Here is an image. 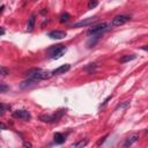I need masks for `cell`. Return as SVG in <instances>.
<instances>
[{
  "mask_svg": "<svg viewBox=\"0 0 148 148\" xmlns=\"http://www.w3.org/2000/svg\"><path fill=\"white\" fill-rule=\"evenodd\" d=\"M53 75L52 72H45V71H42L40 68H34V69H30L26 73V77L30 78V79H34L36 80L37 82H40L41 80H45V79H49Z\"/></svg>",
  "mask_w": 148,
  "mask_h": 148,
  "instance_id": "6da1fadb",
  "label": "cell"
},
{
  "mask_svg": "<svg viewBox=\"0 0 148 148\" xmlns=\"http://www.w3.org/2000/svg\"><path fill=\"white\" fill-rule=\"evenodd\" d=\"M65 52H66V48L64 45H61V44L54 45V46H52V48H50L48 50V53L50 56V58H52V59H59Z\"/></svg>",
  "mask_w": 148,
  "mask_h": 148,
  "instance_id": "7a4b0ae2",
  "label": "cell"
},
{
  "mask_svg": "<svg viewBox=\"0 0 148 148\" xmlns=\"http://www.w3.org/2000/svg\"><path fill=\"white\" fill-rule=\"evenodd\" d=\"M111 27V24H106V23H100V24H96V26H92L91 28L88 29L87 34L88 35H100L106 30H109Z\"/></svg>",
  "mask_w": 148,
  "mask_h": 148,
  "instance_id": "3957f363",
  "label": "cell"
},
{
  "mask_svg": "<svg viewBox=\"0 0 148 148\" xmlns=\"http://www.w3.org/2000/svg\"><path fill=\"white\" fill-rule=\"evenodd\" d=\"M130 20H131V17H130L128 15H118V16L112 18V21H111V26H112V27H119V26L125 24Z\"/></svg>",
  "mask_w": 148,
  "mask_h": 148,
  "instance_id": "277c9868",
  "label": "cell"
},
{
  "mask_svg": "<svg viewBox=\"0 0 148 148\" xmlns=\"http://www.w3.org/2000/svg\"><path fill=\"white\" fill-rule=\"evenodd\" d=\"M13 117L14 118H18V119H22V120H29L31 118V115L29 111L27 110H16L13 112Z\"/></svg>",
  "mask_w": 148,
  "mask_h": 148,
  "instance_id": "5b68a950",
  "label": "cell"
},
{
  "mask_svg": "<svg viewBox=\"0 0 148 148\" xmlns=\"http://www.w3.org/2000/svg\"><path fill=\"white\" fill-rule=\"evenodd\" d=\"M97 18H98L97 16L88 17V18H86V20H82V21H79V22H77V23H74V24L72 26V28H81V27L89 26V24H91V23L96 22V21H97Z\"/></svg>",
  "mask_w": 148,
  "mask_h": 148,
  "instance_id": "8992f818",
  "label": "cell"
},
{
  "mask_svg": "<svg viewBox=\"0 0 148 148\" xmlns=\"http://www.w3.org/2000/svg\"><path fill=\"white\" fill-rule=\"evenodd\" d=\"M48 36L50 37V38H52V40H63V38H65V37H66V32L65 31H60V30H53V31L49 32Z\"/></svg>",
  "mask_w": 148,
  "mask_h": 148,
  "instance_id": "52a82bcc",
  "label": "cell"
},
{
  "mask_svg": "<svg viewBox=\"0 0 148 148\" xmlns=\"http://www.w3.org/2000/svg\"><path fill=\"white\" fill-rule=\"evenodd\" d=\"M71 69V65L69 64H65V65H61L60 67L56 68L54 71H52V74L53 75H59V74H65L66 72H68Z\"/></svg>",
  "mask_w": 148,
  "mask_h": 148,
  "instance_id": "ba28073f",
  "label": "cell"
},
{
  "mask_svg": "<svg viewBox=\"0 0 148 148\" xmlns=\"http://www.w3.org/2000/svg\"><path fill=\"white\" fill-rule=\"evenodd\" d=\"M138 139H139V135L137 134V133H133V134H131L130 137H127L126 138V140H125V142H124V147H130V146H132L134 142H137L138 141Z\"/></svg>",
  "mask_w": 148,
  "mask_h": 148,
  "instance_id": "9c48e42d",
  "label": "cell"
},
{
  "mask_svg": "<svg viewBox=\"0 0 148 148\" xmlns=\"http://www.w3.org/2000/svg\"><path fill=\"white\" fill-rule=\"evenodd\" d=\"M65 114H66V109H60V110H58L54 115H52V123L58 122V120H59V119H60Z\"/></svg>",
  "mask_w": 148,
  "mask_h": 148,
  "instance_id": "30bf717a",
  "label": "cell"
},
{
  "mask_svg": "<svg viewBox=\"0 0 148 148\" xmlns=\"http://www.w3.org/2000/svg\"><path fill=\"white\" fill-rule=\"evenodd\" d=\"M53 139H54V142L56 143H58V145H61V143H64L65 142V140H66V138H65V135L64 134H61V133H56L54 135H53Z\"/></svg>",
  "mask_w": 148,
  "mask_h": 148,
  "instance_id": "8fae6325",
  "label": "cell"
},
{
  "mask_svg": "<svg viewBox=\"0 0 148 148\" xmlns=\"http://www.w3.org/2000/svg\"><path fill=\"white\" fill-rule=\"evenodd\" d=\"M35 22H36V16L31 15L30 18L28 20V24H27V30L28 31H32V29L35 28Z\"/></svg>",
  "mask_w": 148,
  "mask_h": 148,
  "instance_id": "7c38bea8",
  "label": "cell"
},
{
  "mask_svg": "<svg viewBox=\"0 0 148 148\" xmlns=\"http://www.w3.org/2000/svg\"><path fill=\"white\" fill-rule=\"evenodd\" d=\"M135 59V56L134 54H130V56H124L123 58H120V63L124 64V63H127V61H131V60H134Z\"/></svg>",
  "mask_w": 148,
  "mask_h": 148,
  "instance_id": "4fadbf2b",
  "label": "cell"
},
{
  "mask_svg": "<svg viewBox=\"0 0 148 148\" xmlns=\"http://www.w3.org/2000/svg\"><path fill=\"white\" fill-rule=\"evenodd\" d=\"M69 18H71V15H69L68 13H64V14L60 15L59 21H60V23H66V22L69 21Z\"/></svg>",
  "mask_w": 148,
  "mask_h": 148,
  "instance_id": "5bb4252c",
  "label": "cell"
},
{
  "mask_svg": "<svg viewBox=\"0 0 148 148\" xmlns=\"http://www.w3.org/2000/svg\"><path fill=\"white\" fill-rule=\"evenodd\" d=\"M40 119L44 123H52V116H50V115H42L40 117Z\"/></svg>",
  "mask_w": 148,
  "mask_h": 148,
  "instance_id": "9a60e30c",
  "label": "cell"
},
{
  "mask_svg": "<svg viewBox=\"0 0 148 148\" xmlns=\"http://www.w3.org/2000/svg\"><path fill=\"white\" fill-rule=\"evenodd\" d=\"M98 38H100V36H95L94 38H90L89 40V42L87 43V45H88V48H91V46H94L95 45V43L98 41Z\"/></svg>",
  "mask_w": 148,
  "mask_h": 148,
  "instance_id": "2e32d148",
  "label": "cell"
},
{
  "mask_svg": "<svg viewBox=\"0 0 148 148\" xmlns=\"http://www.w3.org/2000/svg\"><path fill=\"white\" fill-rule=\"evenodd\" d=\"M97 5H98V1H97V0H89V3H88V8H89V9H92V8H95Z\"/></svg>",
  "mask_w": 148,
  "mask_h": 148,
  "instance_id": "e0dca14e",
  "label": "cell"
},
{
  "mask_svg": "<svg viewBox=\"0 0 148 148\" xmlns=\"http://www.w3.org/2000/svg\"><path fill=\"white\" fill-rule=\"evenodd\" d=\"M87 140H80L79 142H75V143H73L72 145V147H83V146H86L87 145Z\"/></svg>",
  "mask_w": 148,
  "mask_h": 148,
  "instance_id": "ac0fdd59",
  "label": "cell"
},
{
  "mask_svg": "<svg viewBox=\"0 0 148 148\" xmlns=\"http://www.w3.org/2000/svg\"><path fill=\"white\" fill-rule=\"evenodd\" d=\"M96 69V65L95 64H89L86 68H85V71H87V72H89V73H91L92 71H95Z\"/></svg>",
  "mask_w": 148,
  "mask_h": 148,
  "instance_id": "d6986e66",
  "label": "cell"
},
{
  "mask_svg": "<svg viewBox=\"0 0 148 148\" xmlns=\"http://www.w3.org/2000/svg\"><path fill=\"white\" fill-rule=\"evenodd\" d=\"M130 105V101H125L124 103H122V104H119L117 108H116V110H118V109H125V108H127Z\"/></svg>",
  "mask_w": 148,
  "mask_h": 148,
  "instance_id": "ffe728a7",
  "label": "cell"
},
{
  "mask_svg": "<svg viewBox=\"0 0 148 148\" xmlns=\"http://www.w3.org/2000/svg\"><path fill=\"white\" fill-rule=\"evenodd\" d=\"M8 89H9V87L6 86L5 83H1V85H0V92H6Z\"/></svg>",
  "mask_w": 148,
  "mask_h": 148,
  "instance_id": "44dd1931",
  "label": "cell"
},
{
  "mask_svg": "<svg viewBox=\"0 0 148 148\" xmlns=\"http://www.w3.org/2000/svg\"><path fill=\"white\" fill-rule=\"evenodd\" d=\"M7 74H9V71L6 68V67H1V77H6Z\"/></svg>",
  "mask_w": 148,
  "mask_h": 148,
  "instance_id": "7402d4cb",
  "label": "cell"
},
{
  "mask_svg": "<svg viewBox=\"0 0 148 148\" xmlns=\"http://www.w3.org/2000/svg\"><path fill=\"white\" fill-rule=\"evenodd\" d=\"M106 138H108V135H104V137H103L101 140H98V142H97V146H101V145H102V143L105 141V139H106Z\"/></svg>",
  "mask_w": 148,
  "mask_h": 148,
  "instance_id": "603a6c76",
  "label": "cell"
},
{
  "mask_svg": "<svg viewBox=\"0 0 148 148\" xmlns=\"http://www.w3.org/2000/svg\"><path fill=\"white\" fill-rule=\"evenodd\" d=\"M111 98H112V95H110V96H109V97H108V98H106V100L103 102V104H102V105H105V104L108 103V101H109V100H111Z\"/></svg>",
  "mask_w": 148,
  "mask_h": 148,
  "instance_id": "cb8c5ba5",
  "label": "cell"
},
{
  "mask_svg": "<svg viewBox=\"0 0 148 148\" xmlns=\"http://www.w3.org/2000/svg\"><path fill=\"white\" fill-rule=\"evenodd\" d=\"M23 146H24V147H31V143H29V142H24Z\"/></svg>",
  "mask_w": 148,
  "mask_h": 148,
  "instance_id": "d4e9b609",
  "label": "cell"
},
{
  "mask_svg": "<svg viewBox=\"0 0 148 148\" xmlns=\"http://www.w3.org/2000/svg\"><path fill=\"white\" fill-rule=\"evenodd\" d=\"M141 49H142L143 51H148V45H145V46H142Z\"/></svg>",
  "mask_w": 148,
  "mask_h": 148,
  "instance_id": "484cf974",
  "label": "cell"
},
{
  "mask_svg": "<svg viewBox=\"0 0 148 148\" xmlns=\"http://www.w3.org/2000/svg\"><path fill=\"white\" fill-rule=\"evenodd\" d=\"M4 35H5V29L1 28V36H4Z\"/></svg>",
  "mask_w": 148,
  "mask_h": 148,
  "instance_id": "4316f807",
  "label": "cell"
},
{
  "mask_svg": "<svg viewBox=\"0 0 148 148\" xmlns=\"http://www.w3.org/2000/svg\"><path fill=\"white\" fill-rule=\"evenodd\" d=\"M1 128H3V130H5V128H6V126H5L4 124H1Z\"/></svg>",
  "mask_w": 148,
  "mask_h": 148,
  "instance_id": "83f0119b",
  "label": "cell"
}]
</instances>
